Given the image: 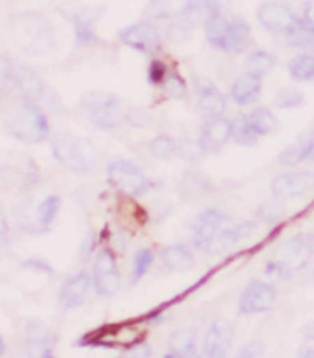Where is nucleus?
<instances>
[{"label":"nucleus","mask_w":314,"mask_h":358,"mask_svg":"<svg viewBox=\"0 0 314 358\" xmlns=\"http://www.w3.org/2000/svg\"><path fill=\"white\" fill-rule=\"evenodd\" d=\"M4 125L11 136L24 143L45 142L50 134L46 114L30 98L13 99L4 107Z\"/></svg>","instance_id":"1"},{"label":"nucleus","mask_w":314,"mask_h":358,"mask_svg":"<svg viewBox=\"0 0 314 358\" xmlns=\"http://www.w3.org/2000/svg\"><path fill=\"white\" fill-rule=\"evenodd\" d=\"M52 155L69 171L90 175L99 164V151L90 140L70 133H57L52 138Z\"/></svg>","instance_id":"2"},{"label":"nucleus","mask_w":314,"mask_h":358,"mask_svg":"<svg viewBox=\"0 0 314 358\" xmlns=\"http://www.w3.org/2000/svg\"><path fill=\"white\" fill-rule=\"evenodd\" d=\"M314 255V236L299 234L283 241L270 257L265 272L287 280L309 265Z\"/></svg>","instance_id":"3"},{"label":"nucleus","mask_w":314,"mask_h":358,"mask_svg":"<svg viewBox=\"0 0 314 358\" xmlns=\"http://www.w3.org/2000/svg\"><path fill=\"white\" fill-rule=\"evenodd\" d=\"M204 34L211 46L228 54H241L248 46L252 30L243 17L224 15L219 11L204 22Z\"/></svg>","instance_id":"4"},{"label":"nucleus","mask_w":314,"mask_h":358,"mask_svg":"<svg viewBox=\"0 0 314 358\" xmlns=\"http://www.w3.org/2000/svg\"><path fill=\"white\" fill-rule=\"evenodd\" d=\"M81 108L87 118L98 129L110 131L118 127L125 118V108L122 99L113 92L105 90H90L81 98Z\"/></svg>","instance_id":"5"},{"label":"nucleus","mask_w":314,"mask_h":358,"mask_svg":"<svg viewBox=\"0 0 314 358\" xmlns=\"http://www.w3.org/2000/svg\"><path fill=\"white\" fill-rule=\"evenodd\" d=\"M107 178L116 192L129 196H142L151 189V180L143 175L142 169L125 158H116L108 164Z\"/></svg>","instance_id":"6"},{"label":"nucleus","mask_w":314,"mask_h":358,"mask_svg":"<svg viewBox=\"0 0 314 358\" xmlns=\"http://www.w3.org/2000/svg\"><path fill=\"white\" fill-rule=\"evenodd\" d=\"M17 35H19V45L24 52L39 54L46 52L54 45V28L45 17L37 13H28L17 19Z\"/></svg>","instance_id":"7"},{"label":"nucleus","mask_w":314,"mask_h":358,"mask_svg":"<svg viewBox=\"0 0 314 358\" xmlns=\"http://www.w3.org/2000/svg\"><path fill=\"white\" fill-rule=\"evenodd\" d=\"M226 221L228 219H226V215L221 210L210 208V210L201 211L192 222L193 246L199 248V250L210 252L213 241L219 236V231H221Z\"/></svg>","instance_id":"8"},{"label":"nucleus","mask_w":314,"mask_h":358,"mask_svg":"<svg viewBox=\"0 0 314 358\" xmlns=\"http://www.w3.org/2000/svg\"><path fill=\"white\" fill-rule=\"evenodd\" d=\"M94 289L99 296H114L120 290V272L116 257L108 248L99 252L92 270Z\"/></svg>","instance_id":"9"},{"label":"nucleus","mask_w":314,"mask_h":358,"mask_svg":"<svg viewBox=\"0 0 314 358\" xmlns=\"http://www.w3.org/2000/svg\"><path fill=\"white\" fill-rule=\"evenodd\" d=\"M270 192L278 201L299 199L314 192V173L299 171L280 175L270 182Z\"/></svg>","instance_id":"10"},{"label":"nucleus","mask_w":314,"mask_h":358,"mask_svg":"<svg viewBox=\"0 0 314 358\" xmlns=\"http://www.w3.org/2000/svg\"><path fill=\"white\" fill-rule=\"evenodd\" d=\"M278 298L274 285L266 281H252L246 285V289L239 296V313L241 314H259L272 309Z\"/></svg>","instance_id":"11"},{"label":"nucleus","mask_w":314,"mask_h":358,"mask_svg":"<svg viewBox=\"0 0 314 358\" xmlns=\"http://www.w3.org/2000/svg\"><path fill=\"white\" fill-rule=\"evenodd\" d=\"M120 41L129 48H134L142 54H157L162 48V39L157 28L148 22H140V24L127 26L125 30L120 31Z\"/></svg>","instance_id":"12"},{"label":"nucleus","mask_w":314,"mask_h":358,"mask_svg":"<svg viewBox=\"0 0 314 358\" xmlns=\"http://www.w3.org/2000/svg\"><path fill=\"white\" fill-rule=\"evenodd\" d=\"M299 17L290 10L287 4L281 2H265L257 10V20L261 26H265L269 31L274 34H287L292 26L298 22Z\"/></svg>","instance_id":"13"},{"label":"nucleus","mask_w":314,"mask_h":358,"mask_svg":"<svg viewBox=\"0 0 314 358\" xmlns=\"http://www.w3.org/2000/svg\"><path fill=\"white\" fill-rule=\"evenodd\" d=\"M4 74L11 76L13 83L20 89V92L24 94L26 98L34 99V101H43L46 99L48 94V87H46L45 79L41 78L34 69L26 66V64L13 63L10 64V70L6 69Z\"/></svg>","instance_id":"14"},{"label":"nucleus","mask_w":314,"mask_h":358,"mask_svg":"<svg viewBox=\"0 0 314 358\" xmlns=\"http://www.w3.org/2000/svg\"><path fill=\"white\" fill-rule=\"evenodd\" d=\"M94 287L92 274L89 272H79L64 281L59 290V305L63 309H76L83 305L90 294V289Z\"/></svg>","instance_id":"15"},{"label":"nucleus","mask_w":314,"mask_h":358,"mask_svg":"<svg viewBox=\"0 0 314 358\" xmlns=\"http://www.w3.org/2000/svg\"><path fill=\"white\" fill-rule=\"evenodd\" d=\"M231 342H234V325L228 322H217L208 329L204 336L202 355L206 358H228Z\"/></svg>","instance_id":"16"},{"label":"nucleus","mask_w":314,"mask_h":358,"mask_svg":"<svg viewBox=\"0 0 314 358\" xmlns=\"http://www.w3.org/2000/svg\"><path fill=\"white\" fill-rule=\"evenodd\" d=\"M226 96L211 83L210 79H199L197 81V107L204 118H219L226 110Z\"/></svg>","instance_id":"17"},{"label":"nucleus","mask_w":314,"mask_h":358,"mask_svg":"<svg viewBox=\"0 0 314 358\" xmlns=\"http://www.w3.org/2000/svg\"><path fill=\"white\" fill-rule=\"evenodd\" d=\"M231 138H234V122L219 116V118L208 120L206 125L202 127L199 143L204 152H217L221 151Z\"/></svg>","instance_id":"18"},{"label":"nucleus","mask_w":314,"mask_h":358,"mask_svg":"<svg viewBox=\"0 0 314 358\" xmlns=\"http://www.w3.org/2000/svg\"><path fill=\"white\" fill-rule=\"evenodd\" d=\"M221 11V6L217 4V0H190L187 8L184 11V15L177 19V28L178 31L190 34L197 24H204L210 17Z\"/></svg>","instance_id":"19"},{"label":"nucleus","mask_w":314,"mask_h":358,"mask_svg":"<svg viewBox=\"0 0 314 358\" xmlns=\"http://www.w3.org/2000/svg\"><path fill=\"white\" fill-rule=\"evenodd\" d=\"M255 228H257V222L255 221H246V222L226 221L224 226L221 228V231H219V236H217L215 241H213L210 252L219 254V252L228 250V248L236 246L237 243H241V241L246 239V237H250L255 231Z\"/></svg>","instance_id":"20"},{"label":"nucleus","mask_w":314,"mask_h":358,"mask_svg":"<svg viewBox=\"0 0 314 358\" xmlns=\"http://www.w3.org/2000/svg\"><path fill=\"white\" fill-rule=\"evenodd\" d=\"M231 99L236 101L237 105H250L254 101H257L261 96V78L255 74H250V72H246V74L239 76V78L234 81L230 90Z\"/></svg>","instance_id":"21"},{"label":"nucleus","mask_w":314,"mask_h":358,"mask_svg":"<svg viewBox=\"0 0 314 358\" xmlns=\"http://www.w3.org/2000/svg\"><path fill=\"white\" fill-rule=\"evenodd\" d=\"M190 0H149L143 8V15L152 20L178 19L184 15Z\"/></svg>","instance_id":"22"},{"label":"nucleus","mask_w":314,"mask_h":358,"mask_svg":"<svg viewBox=\"0 0 314 358\" xmlns=\"http://www.w3.org/2000/svg\"><path fill=\"white\" fill-rule=\"evenodd\" d=\"M204 355L199 353L195 334L190 329H180L171 336L169 342V353L166 358H202Z\"/></svg>","instance_id":"23"},{"label":"nucleus","mask_w":314,"mask_h":358,"mask_svg":"<svg viewBox=\"0 0 314 358\" xmlns=\"http://www.w3.org/2000/svg\"><path fill=\"white\" fill-rule=\"evenodd\" d=\"M193 261H195L193 252L182 245L167 246L162 252L164 266L167 270H173V272H182V270L192 268Z\"/></svg>","instance_id":"24"},{"label":"nucleus","mask_w":314,"mask_h":358,"mask_svg":"<svg viewBox=\"0 0 314 358\" xmlns=\"http://www.w3.org/2000/svg\"><path fill=\"white\" fill-rule=\"evenodd\" d=\"M285 39L294 48L309 52V54L314 52V28L307 20H304V17L298 19V22L285 34Z\"/></svg>","instance_id":"25"},{"label":"nucleus","mask_w":314,"mask_h":358,"mask_svg":"<svg viewBox=\"0 0 314 358\" xmlns=\"http://www.w3.org/2000/svg\"><path fill=\"white\" fill-rule=\"evenodd\" d=\"M246 120L259 138L269 136L278 129V118L274 116V113H270L269 108H255L250 114H246Z\"/></svg>","instance_id":"26"},{"label":"nucleus","mask_w":314,"mask_h":358,"mask_svg":"<svg viewBox=\"0 0 314 358\" xmlns=\"http://www.w3.org/2000/svg\"><path fill=\"white\" fill-rule=\"evenodd\" d=\"M149 152L158 160H171L175 157H180V142L173 140L167 134H160L149 142Z\"/></svg>","instance_id":"27"},{"label":"nucleus","mask_w":314,"mask_h":358,"mask_svg":"<svg viewBox=\"0 0 314 358\" xmlns=\"http://www.w3.org/2000/svg\"><path fill=\"white\" fill-rule=\"evenodd\" d=\"M289 76L296 81H313L314 79V55L305 52L289 63Z\"/></svg>","instance_id":"28"},{"label":"nucleus","mask_w":314,"mask_h":358,"mask_svg":"<svg viewBox=\"0 0 314 358\" xmlns=\"http://www.w3.org/2000/svg\"><path fill=\"white\" fill-rule=\"evenodd\" d=\"M276 66V57L265 50H257L254 54L248 55V59H246V70L250 72V74L259 76V78H265L269 76Z\"/></svg>","instance_id":"29"},{"label":"nucleus","mask_w":314,"mask_h":358,"mask_svg":"<svg viewBox=\"0 0 314 358\" xmlns=\"http://www.w3.org/2000/svg\"><path fill=\"white\" fill-rule=\"evenodd\" d=\"M61 210V199L57 195L46 196L45 201L41 202L37 208V224L39 230H48L52 222L55 221V217Z\"/></svg>","instance_id":"30"},{"label":"nucleus","mask_w":314,"mask_h":358,"mask_svg":"<svg viewBox=\"0 0 314 358\" xmlns=\"http://www.w3.org/2000/svg\"><path fill=\"white\" fill-rule=\"evenodd\" d=\"M259 140L261 138L255 134V131L246 120V114H241L239 118L234 122V142L243 145V148H254Z\"/></svg>","instance_id":"31"},{"label":"nucleus","mask_w":314,"mask_h":358,"mask_svg":"<svg viewBox=\"0 0 314 358\" xmlns=\"http://www.w3.org/2000/svg\"><path fill=\"white\" fill-rule=\"evenodd\" d=\"M305 105V94L294 87H287L274 94V107L278 108H299Z\"/></svg>","instance_id":"32"},{"label":"nucleus","mask_w":314,"mask_h":358,"mask_svg":"<svg viewBox=\"0 0 314 358\" xmlns=\"http://www.w3.org/2000/svg\"><path fill=\"white\" fill-rule=\"evenodd\" d=\"M152 261H155V254H152L151 248H142V250H138L136 255H134L131 280H133V281L142 280L143 275L148 274L149 270H151Z\"/></svg>","instance_id":"33"},{"label":"nucleus","mask_w":314,"mask_h":358,"mask_svg":"<svg viewBox=\"0 0 314 358\" xmlns=\"http://www.w3.org/2000/svg\"><path fill=\"white\" fill-rule=\"evenodd\" d=\"M74 37L78 45H90L96 41V31L92 28V20L83 15H76Z\"/></svg>","instance_id":"34"},{"label":"nucleus","mask_w":314,"mask_h":358,"mask_svg":"<svg viewBox=\"0 0 314 358\" xmlns=\"http://www.w3.org/2000/svg\"><path fill=\"white\" fill-rule=\"evenodd\" d=\"M283 166H296V164L304 162L305 160V143L304 145H290L285 149L278 158Z\"/></svg>","instance_id":"35"},{"label":"nucleus","mask_w":314,"mask_h":358,"mask_svg":"<svg viewBox=\"0 0 314 358\" xmlns=\"http://www.w3.org/2000/svg\"><path fill=\"white\" fill-rule=\"evenodd\" d=\"M265 343L261 342V340H250V342H246L237 351V355L234 358H263L265 357Z\"/></svg>","instance_id":"36"},{"label":"nucleus","mask_w":314,"mask_h":358,"mask_svg":"<svg viewBox=\"0 0 314 358\" xmlns=\"http://www.w3.org/2000/svg\"><path fill=\"white\" fill-rule=\"evenodd\" d=\"M167 74H169V69L166 66L164 61H152L148 69V79L151 85H162L166 81Z\"/></svg>","instance_id":"37"},{"label":"nucleus","mask_w":314,"mask_h":358,"mask_svg":"<svg viewBox=\"0 0 314 358\" xmlns=\"http://www.w3.org/2000/svg\"><path fill=\"white\" fill-rule=\"evenodd\" d=\"M162 87L167 90V92L171 94V96H177V98L184 96V92H186V83H184V79H182L178 74H175V72H169V74H167Z\"/></svg>","instance_id":"38"},{"label":"nucleus","mask_w":314,"mask_h":358,"mask_svg":"<svg viewBox=\"0 0 314 358\" xmlns=\"http://www.w3.org/2000/svg\"><path fill=\"white\" fill-rule=\"evenodd\" d=\"M122 358H151V348L148 343H138L129 349Z\"/></svg>","instance_id":"39"},{"label":"nucleus","mask_w":314,"mask_h":358,"mask_svg":"<svg viewBox=\"0 0 314 358\" xmlns=\"http://www.w3.org/2000/svg\"><path fill=\"white\" fill-rule=\"evenodd\" d=\"M305 160L314 164V131L309 136V140L305 142Z\"/></svg>","instance_id":"40"},{"label":"nucleus","mask_w":314,"mask_h":358,"mask_svg":"<svg viewBox=\"0 0 314 358\" xmlns=\"http://www.w3.org/2000/svg\"><path fill=\"white\" fill-rule=\"evenodd\" d=\"M304 20H307L314 28V0H311V2L304 6Z\"/></svg>","instance_id":"41"},{"label":"nucleus","mask_w":314,"mask_h":358,"mask_svg":"<svg viewBox=\"0 0 314 358\" xmlns=\"http://www.w3.org/2000/svg\"><path fill=\"white\" fill-rule=\"evenodd\" d=\"M39 358H55L54 357V353H52V351H50L48 348L45 349V351H43V353H41V357Z\"/></svg>","instance_id":"42"}]
</instances>
